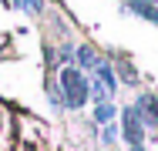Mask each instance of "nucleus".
<instances>
[{"label": "nucleus", "mask_w": 158, "mask_h": 151, "mask_svg": "<svg viewBox=\"0 0 158 151\" xmlns=\"http://www.w3.org/2000/svg\"><path fill=\"white\" fill-rule=\"evenodd\" d=\"M61 91H64V104L67 108H81L88 101V77L81 67H64L61 71Z\"/></svg>", "instance_id": "nucleus-1"}, {"label": "nucleus", "mask_w": 158, "mask_h": 151, "mask_svg": "<svg viewBox=\"0 0 158 151\" xmlns=\"http://www.w3.org/2000/svg\"><path fill=\"white\" fill-rule=\"evenodd\" d=\"M125 138L131 141V145H141V114H138V108H131L125 114Z\"/></svg>", "instance_id": "nucleus-2"}, {"label": "nucleus", "mask_w": 158, "mask_h": 151, "mask_svg": "<svg viewBox=\"0 0 158 151\" xmlns=\"http://www.w3.org/2000/svg\"><path fill=\"white\" fill-rule=\"evenodd\" d=\"M3 3H7V7H17V0H3Z\"/></svg>", "instance_id": "nucleus-3"}]
</instances>
